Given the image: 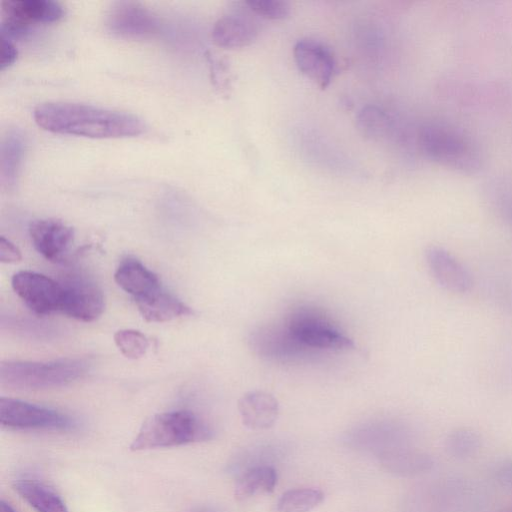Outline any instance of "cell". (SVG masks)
Wrapping results in <instances>:
<instances>
[{"mask_svg": "<svg viewBox=\"0 0 512 512\" xmlns=\"http://www.w3.org/2000/svg\"><path fill=\"white\" fill-rule=\"evenodd\" d=\"M42 129L58 134L90 138L132 137L143 133L145 125L137 116L73 102H46L34 110Z\"/></svg>", "mask_w": 512, "mask_h": 512, "instance_id": "1", "label": "cell"}, {"mask_svg": "<svg viewBox=\"0 0 512 512\" xmlns=\"http://www.w3.org/2000/svg\"><path fill=\"white\" fill-rule=\"evenodd\" d=\"M212 437L211 426L194 412H163L145 421L130 444V449L142 451L181 446L206 441Z\"/></svg>", "mask_w": 512, "mask_h": 512, "instance_id": "2", "label": "cell"}, {"mask_svg": "<svg viewBox=\"0 0 512 512\" xmlns=\"http://www.w3.org/2000/svg\"><path fill=\"white\" fill-rule=\"evenodd\" d=\"M417 145L426 157L454 170L474 173L481 165L479 151L472 140L446 123L423 124L417 132Z\"/></svg>", "mask_w": 512, "mask_h": 512, "instance_id": "3", "label": "cell"}, {"mask_svg": "<svg viewBox=\"0 0 512 512\" xmlns=\"http://www.w3.org/2000/svg\"><path fill=\"white\" fill-rule=\"evenodd\" d=\"M88 363L79 358L49 362L7 361L0 367L1 385L15 389L36 390L59 387L82 377Z\"/></svg>", "mask_w": 512, "mask_h": 512, "instance_id": "4", "label": "cell"}, {"mask_svg": "<svg viewBox=\"0 0 512 512\" xmlns=\"http://www.w3.org/2000/svg\"><path fill=\"white\" fill-rule=\"evenodd\" d=\"M284 325L301 345L315 353L321 350L355 349L350 337L314 309L299 308L293 311Z\"/></svg>", "mask_w": 512, "mask_h": 512, "instance_id": "5", "label": "cell"}, {"mask_svg": "<svg viewBox=\"0 0 512 512\" xmlns=\"http://www.w3.org/2000/svg\"><path fill=\"white\" fill-rule=\"evenodd\" d=\"M0 422L17 430H68L75 426L73 418L59 411L7 397L0 398Z\"/></svg>", "mask_w": 512, "mask_h": 512, "instance_id": "6", "label": "cell"}, {"mask_svg": "<svg viewBox=\"0 0 512 512\" xmlns=\"http://www.w3.org/2000/svg\"><path fill=\"white\" fill-rule=\"evenodd\" d=\"M2 35H24L32 26L60 20L63 6L52 0H8L1 3Z\"/></svg>", "mask_w": 512, "mask_h": 512, "instance_id": "7", "label": "cell"}, {"mask_svg": "<svg viewBox=\"0 0 512 512\" xmlns=\"http://www.w3.org/2000/svg\"><path fill=\"white\" fill-rule=\"evenodd\" d=\"M12 288L24 304L37 315L60 312L62 283L32 271H19L12 277Z\"/></svg>", "mask_w": 512, "mask_h": 512, "instance_id": "8", "label": "cell"}, {"mask_svg": "<svg viewBox=\"0 0 512 512\" xmlns=\"http://www.w3.org/2000/svg\"><path fill=\"white\" fill-rule=\"evenodd\" d=\"M249 343L257 355L275 362H296L316 354L301 345L285 325L261 326L251 332Z\"/></svg>", "mask_w": 512, "mask_h": 512, "instance_id": "9", "label": "cell"}, {"mask_svg": "<svg viewBox=\"0 0 512 512\" xmlns=\"http://www.w3.org/2000/svg\"><path fill=\"white\" fill-rule=\"evenodd\" d=\"M425 261L431 276L445 291L465 294L473 287L468 268L446 248L429 246L425 250Z\"/></svg>", "mask_w": 512, "mask_h": 512, "instance_id": "10", "label": "cell"}, {"mask_svg": "<svg viewBox=\"0 0 512 512\" xmlns=\"http://www.w3.org/2000/svg\"><path fill=\"white\" fill-rule=\"evenodd\" d=\"M62 286L61 313L83 322L94 321L102 314L104 296L95 283L82 277H72Z\"/></svg>", "mask_w": 512, "mask_h": 512, "instance_id": "11", "label": "cell"}, {"mask_svg": "<svg viewBox=\"0 0 512 512\" xmlns=\"http://www.w3.org/2000/svg\"><path fill=\"white\" fill-rule=\"evenodd\" d=\"M107 25L114 34L129 39H145L160 30L159 18L135 2H119L110 10Z\"/></svg>", "mask_w": 512, "mask_h": 512, "instance_id": "12", "label": "cell"}, {"mask_svg": "<svg viewBox=\"0 0 512 512\" xmlns=\"http://www.w3.org/2000/svg\"><path fill=\"white\" fill-rule=\"evenodd\" d=\"M294 60L299 71L321 89L329 86L337 71L332 50L324 43L313 39L299 40L293 49Z\"/></svg>", "mask_w": 512, "mask_h": 512, "instance_id": "13", "label": "cell"}, {"mask_svg": "<svg viewBox=\"0 0 512 512\" xmlns=\"http://www.w3.org/2000/svg\"><path fill=\"white\" fill-rule=\"evenodd\" d=\"M29 235L34 248L49 261L59 262L74 238L72 227L55 219H38L30 223Z\"/></svg>", "mask_w": 512, "mask_h": 512, "instance_id": "14", "label": "cell"}, {"mask_svg": "<svg viewBox=\"0 0 512 512\" xmlns=\"http://www.w3.org/2000/svg\"><path fill=\"white\" fill-rule=\"evenodd\" d=\"M258 32L255 19L243 11H234L216 21L212 39L222 48H242L250 45L257 38Z\"/></svg>", "mask_w": 512, "mask_h": 512, "instance_id": "15", "label": "cell"}, {"mask_svg": "<svg viewBox=\"0 0 512 512\" xmlns=\"http://www.w3.org/2000/svg\"><path fill=\"white\" fill-rule=\"evenodd\" d=\"M238 410L243 424L252 430L272 427L279 414L277 399L264 391H250L238 402Z\"/></svg>", "mask_w": 512, "mask_h": 512, "instance_id": "16", "label": "cell"}, {"mask_svg": "<svg viewBox=\"0 0 512 512\" xmlns=\"http://www.w3.org/2000/svg\"><path fill=\"white\" fill-rule=\"evenodd\" d=\"M114 280L134 300L161 288L158 276L135 258H126L117 267Z\"/></svg>", "mask_w": 512, "mask_h": 512, "instance_id": "17", "label": "cell"}, {"mask_svg": "<svg viewBox=\"0 0 512 512\" xmlns=\"http://www.w3.org/2000/svg\"><path fill=\"white\" fill-rule=\"evenodd\" d=\"M135 303L142 317L148 322H166L192 313L190 307L162 287L147 296L135 299Z\"/></svg>", "mask_w": 512, "mask_h": 512, "instance_id": "18", "label": "cell"}, {"mask_svg": "<svg viewBox=\"0 0 512 512\" xmlns=\"http://www.w3.org/2000/svg\"><path fill=\"white\" fill-rule=\"evenodd\" d=\"M14 488L37 512H68L62 498L42 482L21 479L15 482Z\"/></svg>", "mask_w": 512, "mask_h": 512, "instance_id": "19", "label": "cell"}, {"mask_svg": "<svg viewBox=\"0 0 512 512\" xmlns=\"http://www.w3.org/2000/svg\"><path fill=\"white\" fill-rule=\"evenodd\" d=\"M277 484L276 470L269 465H257L247 469L237 479L235 497L246 500L260 493H272Z\"/></svg>", "mask_w": 512, "mask_h": 512, "instance_id": "20", "label": "cell"}, {"mask_svg": "<svg viewBox=\"0 0 512 512\" xmlns=\"http://www.w3.org/2000/svg\"><path fill=\"white\" fill-rule=\"evenodd\" d=\"M482 445L483 440L480 433L467 426L453 428L444 439L445 452L456 460H467L476 456Z\"/></svg>", "mask_w": 512, "mask_h": 512, "instance_id": "21", "label": "cell"}, {"mask_svg": "<svg viewBox=\"0 0 512 512\" xmlns=\"http://www.w3.org/2000/svg\"><path fill=\"white\" fill-rule=\"evenodd\" d=\"M25 151V138L20 131H10L4 138L1 153V182L11 186L20 168Z\"/></svg>", "mask_w": 512, "mask_h": 512, "instance_id": "22", "label": "cell"}, {"mask_svg": "<svg viewBox=\"0 0 512 512\" xmlns=\"http://www.w3.org/2000/svg\"><path fill=\"white\" fill-rule=\"evenodd\" d=\"M393 472L402 476H416L430 472L436 465L433 455L416 450H400L389 461Z\"/></svg>", "mask_w": 512, "mask_h": 512, "instance_id": "23", "label": "cell"}, {"mask_svg": "<svg viewBox=\"0 0 512 512\" xmlns=\"http://www.w3.org/2000/svg\"><path fill=\"white\" fill-rule=\"evenodd\" d=\"M324 500V493L317 488L301 487L284 492L277 502L278 512H310Z\"/></svg>", "mask_w": 512, "mask_h": 512, "instance_id": "24", "label": "cell"}, {"mask_svg": "<svg viewBox=\"0 0 512 512\" xmlns=\"http://www.w3.org/2000/svg\"><path fill=\"white\" fill-rule=\"evenodd\" d=\"M357 127L366 137L381 139L392 129V119L382 109L376 106L363 108L357 117Z\"/></svg>", "mask_w": 512, "mask_h": 512, "instance_id": "25", "label": "cell"}, {"mask_svg": "<svg viewBox=\"0 0 512 512\" xmlns=\"http://www.w3.org/2000/svg\"><path fill=\"white\" fill-rule=\"evenodd\" d=\"M114 342L120 352L129 359L142 357L148 347V338L140 331L134 329H122L114 334Z\"/></svg>", "mask_w": 512, "mask_h": 512, "instance_id": "26", "label": "cell"}, {"mask_svg": "<svg viewBox=\"0 0 512 512\" xmlns=\"http://www.w3.org/2000/svg\"><path fill=\"white\" fill-rule=\"evenodd\" d=\"M248 9L261 17L271 20H282L290 14V4L283 0H248Z\"/></svg>", "mask_w": 512, "mask_h": 512, "instance_id": "27", "label": "cell"}, {"mask_svg": "<svg viewBox=\"0 0 512 512\" xmlns=\"http://www.w3.org/2000/svg\"><path fill=\"white\" fill-rule=\"evenodd\" d=\"M490 475L499 485L512 488V458L497 460L490 468Z\"/></svg>", "mask_w": 512, "mask_h": 512, "instance_id": "28", "label": "cell"}, {"mask_svg": "<svg viewBox=\"0 0 512 512\" xmlns=\"http://www.w3.org/2000/svg\"><path fill=\"white\" fill-rule=\"evenodd\" d=\"M0 48V68L3 70L15 62L18 51L15 45L7 37L2 35Z\"/></svg>", "mask_w": 512, "mask_h": 512, "instance_id": "29", "label": "cell"}, {"mask_svg": "<svg viewBox=\"0 0 512 512\" xmlns=\"http://www.w3.org/2000/svg\"><path fill=\"white\" fill-rule=\"evenodd\" d=\"M22 258L20 250L5 237L0 238V261L2 263H16Z\"/></svg>", "mask_w": 512, "mask_h": 512, "instance_id": "30", "label": "cell"}, {"mask_svg": "<svg viewBox=\"0 0 512 512\" xmlns=\"http://www.w3.org/2000/svg\"><path fill=\"white\" fill-rule=\"evenodd\" d=\"M0 512H16L15 509L7 502H0Z\"/></svg>", "mask_w": 512, "mask_h": 512, "instance_id": "31", "label": "cell"}, {"mask_svg": "<svg viewBox=\"0 0 512 512\" xmlns=\"http://www.w3.org/2000/svg\"><path fill=\"white\" fill-rule=\"evenodd\" d=\"M193 512H215V511L204 508V509H198V510H195V511H193Z\"/></svg>", "mask_w": 512, "mask_h": 512, "instance_id": "32", "label": "cell"}, {"mask_svg": "<svg viewBox=\"0 0 512 512\" xmlns=\"http://www.w3.org/2000/svg\"><path fill=\"white\" fill-rule=\"evenodd\" d=\"M500 512H512V505L506 508H503Z\"/></svg>", "mask_w": 512, "mask_h": 512, "instance_id": "33", "label": "cell"}, {"mask_svg": "<svg viewBox=\"0 0 512 512\" xmlns=\"http://www.w3.org/2000/svg\"><path fill=\"white\" fill-rule=\"evenodd\" d=\"M510 216H511V218H512V209H510Z\"/></svg>", "mask_w": 512, "mask_h": 512, "instance_id": "34", "label": "cell"}]
</instances>
